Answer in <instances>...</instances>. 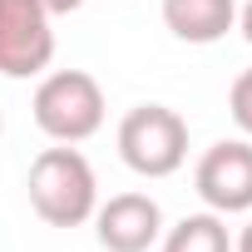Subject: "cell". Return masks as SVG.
Here are the masks:
<instances>
[{
	"label": "cell",
	"mask_w": 252,
	"mask_h": 252,
	"mask_svg": "<svg viewBox=\"0 0 252 252\" xmlns=\"http://www.w3.org/2000/svg\"><path fill=\"white\" fill-rule=\"evenodd\" d=\"M0 134H5V114H0Z\"/></svg>",
	"instance_id": "4fadbf2b"
},
{
	"label": "cell",
	"mask_w": 252,
	"mask_h": 252,
	"mask_svg": "<svg viewBox=\"0 0 252 252\" xmlns=\"http://www.w3.org/2000/svg\"><path fill=\"white\" fill-rule=\"evenodd\" d=\"M94 237L104 252H149L163 237V208L149 193H114L94 208Z\"/></svg>",
	"instance_id": "8992f818"
},
{
	"label": "cell",
	"mask_w": 252,
	"mask_h": 252,
	"mask_svg": "<svg viewBox=\"0 0 252 252\" xmlns=\"http://www.w3.org/2000/svg\"><path fill=\"white\" fill-rule=\"evenodd\" d=\"M237 30H242V40L252 45V0H247V5L237 10Z\"/></svg>",
	"instance_id": "8fae6325"
},
{
	"label": "cell",
	"mask_w": 252,
	"mask_h": 252,
	"mask_svg": "<svg viewBox=\"0 0 252 252\" xmlns=\"http://www.w3.org/2000/svg\"><path fill=\"white\" fill-rule=\"evenodd\" d=\"M158 252H232V232L222 213H188L173 227H163Z\"/></svg>",
	"instance_id": "ba28073f"
},
{
	"label": "cell",
	"mask_w": 252,
	"mask_h": 252,
	"mask_svg": "<svg viewBox=\"0 0 252 252\" xmlns=\"http://www.w3.org/2000/svg\"><path fill=\"white\" fill-rule=\"evenodd\" d=\"M30 114L55 144H84L104 129V89L89 69H50L35 84Z\"/></svg>",
	"instance_id": "7a4b0ae2"
},
{
	"label": "cell",
	"mask_w": 252,
	"mask_h": 252,
	"mask_svg": "<svg viewBox=\"0 0 252 252\" xmlns=\"http://www.w3.org/2000/svg\"><path fill=\"white\" fill-rule=\"evenodd\" d=\"M119 158L139 178H173L188 163V124L168 104H134L119 119Z\"/></svg>",
	"instance_id": "3957f363"
},
{
	"label": "cell",
	"mask_w": 252,
	"mask_h": 252,
	"mask_svg": "<svg viewBox=\"0 0 252 252\" xmlns=\"http://www.w3.org/2000/svg\"><path fill=\"white\" fill-rule=\"evenodd\" d=\"M232 252H252V218H247V227L232 237Z\"/></svg>",
	"instance_id": "7c38bea8"
},
{
	"label": "cell",
	"mask_w": 252,
	"mask_h": 252,
	"mask_svg": "<svg viewBox=\"0 0 252 252\" xmlns=\"http://www.w3.org/2000/svg\"><path fill=\"white\" fill-rule=\"evenodd\" d=\"M193 188L208 213H252V139H218L193 168Z\"/></svg>",
	"instance_id": "5b68a950"
},
{
	"label": "cell",
	"mask_w": 252,
	"mask_h": 252,
	"mask_svg": "<svg viewBox=\"0 0 252 252\" xmlns=\"http://www.w3.org/2000/svg\"><path fill=\"white\" fill-rule=\"evenodd\" d=\"M40 5H45L50 15H74V10L84 5V0H40Z\"/></svg>",
	"instance_id": "30bf717a"
},
{
	"label": "cell",
	"mask_w": 252,
	"mask_h": 252,
	"mask_svg": "<svg viewBox=\"0 0 252 252\" xmlns=\"http://www.w3.org/2000/svg\"><path fill=\"white\" fill-rule=\"evenodd\" d=\"M40 0H0V74L35 79L55 60V30Z\"/></svg>",
	"instance_id": "277c9868"
},
{
	"label": "cell",
	"mask_w": 252,
	"mask_h": 252,
	"mask_svg": "<svg viewBox=\"0 0 252 252\" xmlns=\"http://www.w3.org/2000/svg\"><path fill=\"white\" fill-rule=\"evenodd\" d=\"M227 114H232V124L252 139V64L232 79V89H227Z\"/></svg>",
	"instance_id": "9c48e42d"
},
{
	"label": "cell",
	"mask_w": 252,
	"mask_h": 252,
	"mask_svg": "<svg viewBox=\"0 0 252 252\" xmlns=\"http://www.w3.org/2000/svg\"><path fill=\"white\" fill-rule=\"evenodd\" d=\"M163 25L183 45H218L237 30V0H163Z\"/></svg>",
	"instance_id": "52a82bcc"
},
{
	"label": "cell",
	"mask_w": 252,
	"mask_h": 252,
	"mask_svg": "<svg viewBox=\"0 0 252 252\" xmlns=\"http://www.w3.org/2000/svg\"><path fill=\"white\" fill-rule=\"evenodd\" d=\"M25 193L30 208L50 222V227H79L94 218L99 208V178L94 163L74 149V144H55L45 154H35L30 173H25Z\"/></svg>",
	"instance_id": "6da1fadb"
}]
</instances>
